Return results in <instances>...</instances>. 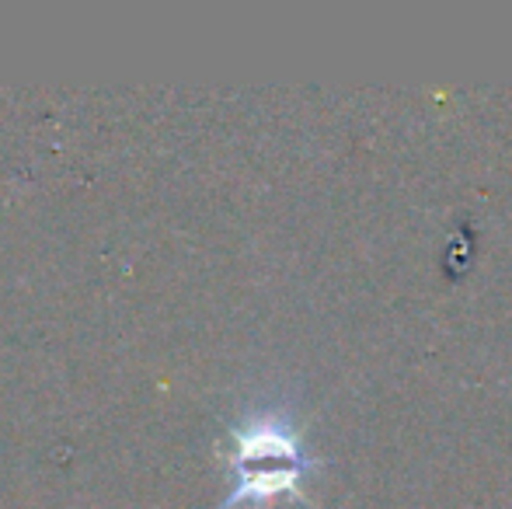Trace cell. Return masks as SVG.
<instances>
[{"instance_id": "1", "label": "cell", "mask_w": 512, "mask_h": 509, "mask_svg": "<svg viewBox=\"0 0 512 509\" xmlns=\"http://www.w3.org/2000/svg\"><path fill=\"white\" fill-rule=\"evenodd\" d=\"M230 475L234 489L216 509L262 506L279 496H300V482L314 468L290 415L279 408H258L234 426Z\"/></svg>"}]
</instances>
